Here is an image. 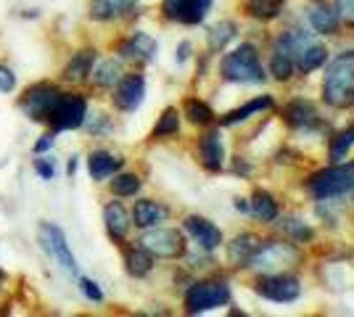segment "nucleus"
Wrapping results in <instances>:
<instances>
[{"label":"nucleus","mask_w":354,"mask_h":317,"mask_svg":"<svg viewBox=\"0 0 354 317\" xmlns=\"http://www.w3.org/2000/svg\"><path fill=\"white\" fill-rule=\"evenodd\" d=\"M138 243L151 257L159 259H177L185 254V238H183L180 230H172V227H148Z\"/></svg>","instance_id":"6e6552de"},{"label":"nucleus","mask_w":354,"mask_h":317,"mask_svg":"<svg viewBox=\"0 0 354 317\" xmlns=\"http://www.w3.org/2000/svg\"><path fill=\"white\" fill-rule=\"evenodd\" d=\"M259 249H262V241L257 236H251V233H243V236L233 238V243L227 246V257L236 267H249L251 259Z\"/></svg>","instance_id":"4be33fe9"},{"label":"nucleus","mask_w":354,"mask_h":317,"mask_svg":"<svg viewBox=\"0 0 354 317\" xmlns=\"http://www.w3.org/2000/svg\"><path fill=\"white\" fill-rule=\"evenodd\" d=\"M352 146H354V124L349 130H344V133H339V135L333 137V143H330V159L333 162H344Z\"/></svg>","instance_id":"f704fd0d"},{"label":"nucleus","mask_w":354,"mask_h":317,"mask_svg":"<svg viewBox=\"0 0 354 317\" xmlns=\"http://www.w3.org/2000/svg\"><path fill=\"white\" fill-rule=\"evenodd\" d=\"M323 98L333 108H346L354 104V50L339 53L325 69Z\"/></svg>","instance_id":"f257e3e1"},{"label":"nucleus","mask_w":354,"mask_h":317,"mask_svg":"<svg viewBox=\"0 0 354 317\" xmlns=\"http://www.w3.org/2000/svg\"><path fill=\"white\" fill-rule=\"evenodd\" d=\"M310 193L317 201H328V198L344 196L346 191L354 188V162L349 164H336L328 166V169H320L317 175H312L310 182H307Z\"/></svg>","instance_id":"20e7f679"},{"label":"nucleus","mask_w":354,"mask_h":317,"mask_svg":"<svg viewBox=\"0 0 354 317\" xmlns=\"http://www.w3.org/2000/svg\"><path fill=\"white\" fill-rule=\"evenodd\" d=\"M310 24L315 27V32L320 35H336L339 32V11L330 8L328 3H312L310 6Z\"/></svg>","instance_id":"5701e85b"},{"label":"nucleus","mask_w":354,"mask_h":317,"mask_svg":"<svg viewBox=\"0 0 354 317\" xmlns=\"http://www.w3.org/2000/svg\"><path fill=\"white\" fill-rule=\"evenodd\" d=\"M281 225H283V230H286V233H288V236H291L294 241H299V243H304V241H310V238H312V230L304 225L301 220H296V217H286Z\"/></svg>","instance_id":"c9c22d12"},{"label":"nucleus","mask_w":354,"mask_h":317,"mask_svg":"<svg viewBox=\"0 0 354 317\" xmlns=\"http://www.w3.org/2000/svg\"><path fill=\"white\" fill-rule=\"evenodd\" d=\"M249 211L257 220H262V222H275L278 220V201L270 196L267 191H257L254 201L249 204Z\"/></svg>","instance_id":"cd10ccee"},{"label":"nucleus","mask_w":354,"mask_h":317,"mask_svg":"<svg viewBox=\"0 0 354 317\" xmlns=\"http://www.w3.org/2000/svg\"><path fill=\"white\" fill-rule=\"evenodd\" d=\"M159 46L148 32H133L127 40L119 43V56L127 61H140V64H151L156 61Z\"/></svg>","instance_id":"4468645a"},{"label":"nucleus","mask_w":354,"mask_h":317,"mask_svg":"<svg viewBox=\"0 0 354 317\" xmlns=\"http://www.w3.org/2000/svg\"><path fill=\"white\" fill-rule=\"evenodd\" d=\"M74 172H77V156H72V159H69V166H66V175H69V177H74Z\"/></svg>","instance_id":"c03bdc74"},{"label":"nucleus","mask_w":354,"mask_h":317,"mask_svg":"<svg viewBox=\"0 0 354 317\" xmlns=\"http://www.w3.org/2000/svg\"><path fill=\"white\" fill-rule=\"evenodd\" d=\"M80 294L93 304L104 302V291H101V286L95 280H90V278H80Z\"/></svg>","instance_id":"4c0bfd02"},{"label":"nucleus","mask_w":354,"mask_h":317,"mask_svg":"<svg viewBox=\"0 0 354 317\" xmlns=\"http://www.w3.org/2000/svg\"><path fill=\"white\" fill-rule=\"evenodd\" d=\"M82 127L88 130L90 135H106V133H111V119L106 114H95V117H85Z\"/></svg>","instance_id":"e433bc0d"},{"label":"nucleus","mask_w":354,"mask_h":317,"mask_svg":"<svg viewBox=\"0 0 354 317\" xmlns=\"http://www.w3.org/2000/svg\"><path fill=\"white\" fill-rule=\"evenodd\" d=\"M283 114H286V122L296 130H310V127L317 124V111H315V106L310 101H291Z\"/></svg>","instance_id":"b1692460"},{"label":"nucleus","mask_w":354,"mask_h":317,"mask_svg":"<svg viewBox=\"0 0 354 317\" xmlns=\"http://www.w3.org/2000/svg\"><path fill=\"white\" fill-rule=\"evenodd\" d=\"M267 108H272V98H270V95H262V98H254V101H249V104H243L241 108H236V111L225 114V117H222V124H225V127H233V124H238V122H246L249 117H254V114H259V111H267Z\"/></svg>","instance_id":"bb28decb"},{"label":"nucleus","mask_w":354,"mask_h":317,"mask_svg":"<svg viewBox=\"0 0 354 317\" xmlns=\"http://www.w3.org/2000/svg\"><path fill=\"white\" fill-rule=\"evenodd\" d=\"M122 166H124V159L111 151H104V148L90 151L88 156V172L95 182H104L109 177H114Z\"/></svg>","instance_id":"a211bd4d"},{"label":"nucleus","mask_w":354,"mask_h":317,"mask_svg":"<svg viewBox=\"0 0 354 317\" xmlns=\"http://www.w3.org/2000/svg\"><path fill=\"white\" fill-rule=\"evenodd\" d=\"M336 11L344 24L354 27V0H336Z\"/></svg>","instance_id":"a19ab883"},{"label":"nucleus","mask_w":354,"mask_h":317,"mask_svg":"<svg viewBox=\"0 0 354 317\" xmlns=\"http://www.w3.org/2000/svg\"><path fill=\"white\" fill-rule=\"evenodd\" d=\"M222 77L227 82H241V85H259L265 82V69L259 64V53L251 43H243L233 53L222 59Z\"/></svg>","instance_id":"7ed1b4c3"},{"label":"nucleus","mask_w":354,"mask_h":317,"mask_svg":"<svg viewBox=\"0 0 354 317\" xmlns=\"http://www.w3.org/2000/svg\"><path fill=\"white\" fill-rule=\"evenodd\" d=\"M212 11V0H164L162 14L180 24H201Z\"/></svg>","instance_id":"f8f14e48"},{"label":"nucleus","mask_w":354,"mask_h":317,"mask_svg":"<svg viewBox=\"0 0 354 317\" xmlns=\"http://www.w3.org/2000/svg\"><path fill=\"white\" fill-rule=\"evenodd\" d=\"M119 79H122V64L117 59H106V61H95L93 72H90V82L95 88H114Z\"/></svg>","instance_id":"393cba45"},{"label":"nucleus","mask_w":354,"mask_h":317,"mask_svg":"<svg viewBox=\"0 0 354 317\" xmlns=\"http://www.w3.org/2000/svg\"><path fill=\"white\" fill-rule=\"evenodd\" d=\"M124 270L133 278H146L153 270V257L148 254L143 246H135L124 254Z\"/></svg>","instance_id":"a878e982"},{"label":"nucleus","mask_w":354,"mask_h":317,"mask_svg":"<svg viewBox=\"0 0 354 317\" xmlns=\"http://www.w3.org/2000/svg\"><path fill=\"white\" fill-rule=\"evenodd\" d=\"M198 153H201V164L207 166L209 172H220L225 164V146H222L220 133H207L198 143Z\"/></svg>","instance_id":"412c9836"},{"label":"nucleus","mask_w":354,"mask_h":317,"mask_svg":"<svg viewBox=\"0 0 354 317\" xmlns=\"http://www.w3.org/2000/svg\"><path fill=\"white\" fill-rule=\"evenodd\" d=\"M188 56H191V43H180V48H177V64H185L188 61Z\"/></svg>","instance_id":"37998d69"},{"label":"nucleus","mask_w":354,"mask_h":317,"mask_svg":"<svg viewBox=\"0 0 354 317\" xmlns=\"http://www.w3.org/2000/svg\"><path fill=\"white\" fill-rule=\"evenodd\" d=\"M95 61H98V50L95 48H82V50L72 53V59L66 61V66H64V82H69V85L88 82Z\"/></svg>","instance_id":"f3484780"},{"label":"nucleus","mask_w":354,"mask_h":317,"mask_svg":"<svg viewBox=\"0 0 354 317\" xmlns=\"http://www.w3.org/2000/svg\"><path fill=\"white\" fill-rule=\"evenodd\" d=\"M230 302V286L225 280H204L191 286L185 294V312L188 315H204L209 309H217Z\"/></svg>","instance_id":"0eeeda50"},{"label":"nucleus","mask_w":354,"mask_h":317,"mask_svg":"<svg viewBox=\"0 0 354 317\" xmlns=\"http://www.w3.org/2000/svg\"><path fill=\"white\" fill-rule=\"evenodd\" d=\"M278 48H283L294 59V66L301 75H310L315 69H320L325 64V59H328V50H325L323 43H317L310 32H301V30L286 32L281 40H278Z\"/></svg>","instance_id":"f03ea898"},{"label":"nucleus","mask_w":354,"mask_h":317,"mask_svg":"<svg viewBox=\"0 0 354 317\" xmlns=\"http://www.w3.org/2000/svg\"><path fill=\"white\" fill-rule=\"evenodd\" d=\"M283 3L286 0H246V14L254 19H262V21H270L281 14Z\"/></svg>","instance_id":"7c9ffc66"},{"label":"nucleus","mask_w":354,"mask_h":317,"mask_svg":"<svg viewBox=\"0 0 354 317\" xmlns=\"http://www.w3.org/2000/svg\"><path fill=\"white\" fill-rule=\"evenodd\" d=\"M236 35H238V27L233 24V21H220L217 27H212V30H209V37H207L209 50H212V53L225 50L230 40H236Z\"/></svg>","instance_id":"c756f323"},{"label":"nucleus","mask_w":354,"mask_h":317,"mask_svg":"<svg viewBox=\"0 0 354 317\" xmlns=\"http://www.w3.org/2000/svg\"><path fill=\"white\" fill-rule=\"evenodd\" d=\"M257 294L270 299V302L291 304L299 299L301 286H299V280H296L294 275H270V278H262L257 283Z\"/></svg>","instance_id":"9b49d317"},{"label":"nucleus","mask_w":354,"mask_h":317,"mask_svg":"<svg viewBox=\"0 0 354 317\" xmlns=\"http://www.w3.org/2000/svg\"><path fill=\"white\" fill-rule=\"evenodd\" d=\"M294 59L283 48L275 46V53H272V61H270V75L275 77V79H281V82H286V79L294 77Z\"/></svg>","instance_id":"2f4dec72"},{"label":"nucleus","mask_w":354,"mask_h":317,"mask_svg":"<svg viewBox=\"0 0 354 317\" xmlns=\"http://www.w3.org/2000/svg\"><path fill=\"white\" fill-rule=\"evenodd\" d=\"M3 280H6V272H3V267H0V286H3Z\"/></svg>","instance_id":"49530a36"},{"label":"nucleus","mask_w":354,"mask_h":317,"mask_svg":"<svg viewBox=\"0 0 354 317\" xmlns=\"http://www.w3.org/2000/svg\"><path fill=\"white\" fill-rule=\"evenodd\" d=\"M236 209L238 211H249V204H246V198H236Z\"/></svg>","instance_id":"a18cd8bd"},{"label":"nucleus","mask_w":354,"mask_h":317,"mask_svg":"<svg viewBox=\"0 0 354 317\" xmlns=\"http://www.w3.org/2000/svg\"><path fill=\"white\" fill-rule=\"evenodd\" d=\"M185 117H188V122H193V124L204 127V124H209V122L214 119V111H212L204 101L188 98V101H185Z\"/></svg>","instance_id":"72a5a7b5"},{"label":"nucleus","mask_w":354,"mask_h":317,"mask_svg":"<svg viewBox=\"0 0 354 317\" xmlns=\"http://www.w3.org/2000/svg\"><path fill=\"white\" fill-rule=\"evenodd\" d=\"M109 180H111L109 188H111V193H114L117 198L138 196V193H140V185H143L135 172H122V169H119L114 177H109Z\"/></svg>","instance_id":"c85d7f7f"},{"label":"nucleus","mask_w":354,"mask_h":317,"mask_svg":"<svg viewBox=\"0 0 354 317\" xmlns=\"http://www.w3.org/2000/svg\"><path fill=\"white\" fill-rule=\"evenodd\" d=\"M104 225L109 238L114 243H122L127 238L130 227H133V214L124 209L122 201H109L104 206Z\"/></svg>","instance_id":"dca6fc26"},{"label":"nucleus","mask_w":354,"mask_h":317,"mask_svg":"<svg viewBox=\"0 0 354 317\" xmlns=\"http://www.w3.org/2000/svg\"><path fill=\"white\" fill-rule=\"evenodd\" d=\"M167 217H169V209H167L164 204H159V201H153V198H140V201H135L133 222L140 227V230L162 225Z\"/></svg>","instance_id":"6ab92c4d"},{"label":"nucleus","mask_w":354,"mask_h":317,"mask_svg":"<svg viewBox=\"0 0 354 317\" xmlns=\"http://www.w3.org/2000/svg\"><path fill=\"white\" fill-rule=\"evenodd\" d=\"M177 133H180V114H177V108H164V114L159 117L156 127H153V137L164 140V137H172Z\"/></svg>","instance_id":"473e14b6"},{"label":"nucleus","mask_w":354,"mask_h":317,"mask_svg":"<svg viewBox=\"0 0 354 317\" xmlns=\"http://www.w3.org/2000/svg\"><path fill=\"white\" fill-rule=\"evenodd\" d=\"M35 172H37V177L45 182H50L56 177V164H53V159H48V156H37L35 159Z\"/></svg>","instance_id":"58836bf2"},{"label":"nucleus","mask_w":354,"mask_h":317,"mask_svg":"<svg viewBox=\"0 0 354 317\" xmlns=\"http://www.w3.org/2000/svg\"><path fill=\"white\" fill-rule=\"evenodd\" d=\"M299 259V251L288 243H262V249L254 254L249 267H257V270H275V267H283V265H294Z\"/></svg>","instance_id":"ddd939ff"},{"label":"nucleus","mask_w":354,"mask_h":317,"mask_svg":"<svg viewBox=\"0 0 354 317\" xmlns=\"http://www.w3.org/2000/svg\"><path fill=\"white\" fill-rule=\"evenodd\" d=\"M53 135H56V133H45V135L37 137L35 146H32V153H35V156H43V153L50 151V148H53Z\"/></svg>","instance_id":"79ce46f5"},{"label":"nucleus","mask_w":354,"mask_h":317,"mask_svg":"<svg viewBox=\"0 0 354 317\" xmlns=\"http://www.w3.org/2000/svg\"><path fill=\"white\" fill-rule=\"evenodd\" d=\"M138 6V0H90L88 16L93 21H114L127 16Z\"/></svg>","instance_id":"aec40b11"},{"label":"nucleus","mask_w":354,"mask_h":317,"mask_svg":"<svg viewBox=\"0 0 354 317\" xmlns=\"http://www.w3.org/2000/svg\"><path fill=\"white\" fill-rule=\"evenodd\" d=\"M185 230H188V236H191L193 241L198 243L204 251H214L217 246L222 243V230L214 222H209L207 217H198V214H191V217H185Z\"/></svg>","instance_id":"2eb2a0df"},{"label":"nucleus","mask_w":354,"mask_h":317,"mask_svg":"<svg viewBox=\"0 0 354 317\" xmlns=\"http://www.w3.org/2000/svg\"><path fill=\"white\" fill-rule=\"evenodd\" d=\"M111 90H114L111 101H114L119 111H135L138 106L143 104V98H146V77L138 75V72L122 75V79Z\"/></svg>","instance_id":"9d476101"},{"label":"nucleus","mask_w":354,"mask_h":317,"mask_svg":"<svg viewBox=\"0 0 354 317\" xmlns=\"http://www.w3.org/2000/svg\"><path fill=\"white\" fill-rule=\"evenodd\" d=\"M88 98L82 93H61L59 104L53 106L50 117H48V127L50 133H69V130H80L88 117Z\"/></svg>","instance_id":"39448f33"},{"label":"nucleus","mask_w":354,"mask_h":317,"mask_svg":"<svg viewBox=\"0 0 354 317\" xmlns=\"http://www.w3.org/2000/svg\"><path fill=\"white\" fill-rule=\"evenodd\" d=\"M61 93L64 90H61L56 82H48V79L35 82V85H30L27 90L21 93L19 108H21L32 122H43L45 124L48 117H50V111H53V106L59 104Z\"/></svg>","instance_id":"423d86ee"},{"label":"nucleus","mask_w":354,"mask_h":317,"mask_svg":"<svg viewBox=\"0 0 354 317\" xmlns=\"http://www.w3.org/2000/svg\"><path fill=\"white\" fill-rule=\"evenodd\" d=\"M40 246L45 249V254H50V257L56 259V265H59L66 275L77 278V272H80L77 270V259H74L72 249H69V243H66L64 230H61L56 222H43V225H40Z\"/></svg>","instance_id":"1a4fd4ad"},{"label":"nucleus","mask_w":354,"mask_h":317,"mask_svg":"<svg viewBox=\"0 0 354 317\" xmlns=\"http://www.w3.org/2000/svg\"><path fill=\"white\" fill-rule=\"evenodd\" d=\"M14 90H16L14 69H8L6 64H0V93H14Z\"/></svg>","instance_id":"ea45409f"}]
</instances>
